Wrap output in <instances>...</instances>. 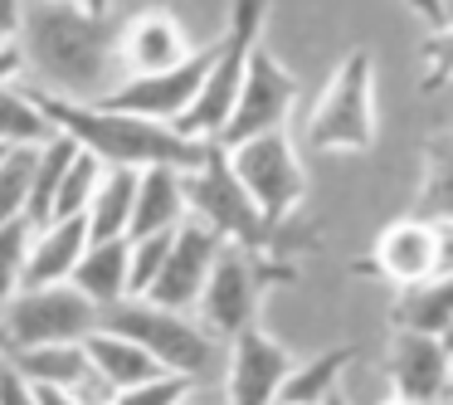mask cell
<instances>
[{
    "instance_id": "cell-26",
    "label": "cell",
    "mask_w": 453,
    "mask_h": 405,
    "mask_svg": "<svg viewBox=\"0 0 453 405\" xmlns=\"http://www.w3.org/2000/svg\"><path fill=\"white\" fill-rule=\"evenodd\" d=\"M79 142L73 137H54L50 147H40V171H35V200H30V225L35 230H44L54 220V196H59V186H64V176H69V167L79 161Z\"/></svg>"
},
{
    "instance_id": "cell-43",
    "label": "cell",
    "mask_w": 453,
    "mask_h": 405,
    "mask_svg": "<svg viewBox=\"0 0 453 405\" xmlns=\"http://www.w3.org/2000/svg\"><path fill=\"white\" fill-rule=\"evenodd\" d=\"M449 405H453V386H449Z\"/></svg>"
},
{
    "instance_id": "cell-33",
    "label": "cell",
    "mask_w": 453,
    "mask_h": 405,
    "mask_svg": "<svg viewBox=\"0 0 453 405\" xmlns=\"http://www.w3.org/2000/svg\"><path fill=\"white\" fill-rule=\"evenodd\" d=\"M0 405H40V401H35V386L20 376V366H15V362L0 366Z\"/></svg>"
},
{
    "instance_id": "cell-6",
    "label": "cell",
    "mask_w": 453,
    "mask_h": 405,
    "mask_svg": "<svg viewBox=\"0 0 453 405\" xmlns=\"http://www.w3.org/2000/svg\"><path fill=\"white\" fill-rule=\"evenodd\" d=\"M103 327V313L79 293L73 284L59 288H25L5 313H0V352L5 362L40 347H69V342H88Z\"/></svg>"
},
{
    "instance_id": "cell-31",
    "label": "cell",
    "mask_w": 453,
    "mask_h": 405,
    "mask_svg": "<svg viewBox=\"0 0 453 405\" xmlns=\"http://www.w3.org/2000/svg\"><path fill=\"white\" fill-rule=\"evenodd\" d=\"M190 391H196V376L161 371V376H151V381L132 386V391H118L112 405H190Z\"/></svg>"
},
{
    "instance_id": "cell-1",
    "label": "cell",
    "mask_w": 453,
    "mask_h": 405,
    "mask_svg": "<svg viewBox=\"0 0 453 405\" xmlns=\"http://www.w3.org/2000/svg\"><path fill=\"white\" fill-rule=\"evenodd\" d=\"M25 83L69 103H103L122 83V50L108 15L73 0H25L20 35Z\"/></svg>"
},
{
    "instance_id": "cell-40",
    "label": "cell",
    "mask_w": 453,
    "mask_h": 405,
    "mask_svg": "<svg viewBox=\"0 0 453 405\" xmlns=\"http://www.w3.org/2000/svg\"><path fill=\"white\" fill-rule=\"evenodd\" d=\"M380 405H414V401H404V395H385Z\"/></svg>"
},
{
    "instance_id": "cell-36",
    "label": "cell",
    "mask_w": 453,
    "mask_h": 405,
    "mask_svg": "<svg viewBox=\"0 0 453 405\" xmlns=\"http://www.w3.org/2000/svg\"><path fill=\"white\" fill-rule=\"evenodd\" d=\"M35 401H40V405H83V395L79 391H64V386H35Z\"/></svg>"
},
{
    "instance_id": "cell-28",
    "label": "cell",
    "mask_w": 453,
    "mask_h": 405,
    "mask_svg": "<svg viewBox=\"0 0 453 405\" xmlns=\"http://www.w3.org/2000/svg\"><path fill=\"white\" fill-rule=\"evenodd\" d=\"M103 171H108V167H103L98 157L79 152V161L69 167L59 196H54V220H88L93 196H98V186H103ZM54 220H50V225H54Z\"/></svg>"
},
{
    "instance_id": "cell-46",
    "label": "cell",
    "mask_w": 453,
    "mask_h": 405,
    "mask_svg": "<svg viewBox=\"0 0 453 405\" xmlns=\"http://www.w3.org/2000/svg\"><path fill=\"white\" fill-rule=\"evenodd\" d=\"M0 366H5V352H0Z\"/></svg>"
},
{
    "instance_id": "cell-37",
    "label": "cell",
    "mask_w": 453,
    "mask_h": 405,
    "mask_svg": "<svg viewBox=\"0 0 453 405\" xmlns=\"http://www.w3.org/2000/svg\"><path fill=\"white\" fill-rule=\"evenodd\" d=\"M20 15H25V0H0V35L5 40L20 35Z\"/></svg>"
},
{
    "instance_id": "cell-25",
    "label": "cell",
    "mask_w": 453,
    "mask_h": 405,
    "mask_svg": "<svg viewBox=\"0 0 453 405\" xmlns=\"http://www.w3.org/2000/svg\"><path fill=\"white\" fill-rule=\"evenodd\" d=\"M88 356L93 366H98V376L112 386V391H132V386L151 381V376H161V366L151 362V352H142L132 337L112 332V327H98V332L88 337Z\"/></svg>"
},
{
    "instance_id": "cell-34",
    "label": "cell",
    "mask_w": 453,
    "mask_h": 405,
    "mask_svg": "<svg viewBox=\"0 0 453 405\" xmlns=\"http://www.w3.org/2000/svg\"><path fill=\"white\" fill-rule=\"evenodd\" d=\"M5 83H25V54H20V44H0V89Z\"/></svg>"
},
{
    "instance_id": "cell-3",
    "label": "cell",
    "mask_w": 453,
    "mask_h": 405,
    "mask_svg": "<svg viewBox=\"0 0 453 405\" xmlns=\"http://www.w3.org/2000/svg\"><path fill=\"white\" fill-rule=\"evenodd\" d=\"M380 137V113H375V50L356 44L336 74L326 79L312 118H307V147L336 152V157H371Z\"/></svg>"
},
{
    "instance_id": "cell-15",
    "label": "cell",
    "mask_w": 453,
    "mask_h": 405,
    "mask_svg": "<svg viewBox=\"0 0 453 405\" xmlns=\"http://www.w3.org/2000/svg\"><path fill=\"white\" fill-rule=\"evenodd\" d=\"M293 352L264 327H249L244 337L229 342V381L225 395L229 405H278L288 371H293Z\"/></svg>"
},
{
    "instance_id": "cell-45",
    "label": "cell",
    "mask_w": 453,
    "mask_h": 405,
    "mask_svg": "<svg viewBox=\"0 0 453 405\" xmlns=\"http://www.w3.org/2000/svg\"><path fill=\"white\" fill-rule=\"evenodd\" d=\"M0 44H11V40H5V35H0Z\"/></svg>"
},
{
    "instance_id": "cell-24",
    "label": "cell",
    "mask_w": 453,
    "mask_h": 405,
    "mask_svg": "<svg viewBox=\"0 0 453 405\" xmlns=\"http://www.w3.org/2000/svg\"><path fill=\"white\" fill-rule=\"evenodd\" d=\"M59 137L50 122V113L40 108V93L30 83H5L0 89V147L20 152V147H50Z\"/></svg>"
},
{
    "instance_id": "cell-21",
    "label": "cell",
    "mask_w": 453,
    "mask_h": 405,
    "mask_svg": "<svg viewBox=\"0 0 453 405\" xmlns=\"http://www.w3.org/2000/svg\"><path fill=\"white\" fill-rule=\"evenodd\" d=\"M137 191H142V171H132V167H108V171H103V186H98L93 210H88L93 245H108V239H132Z\"/></svg>"
},
{
    "instance_id": "cell-22",
    "label": "cell",
    "mask_w": 453,
    "mask_h": 405,
    "mask_svg": "<svg viewBox=\"0 0 453 405\" xmlns=\"http://www.w3.org/2000/svg\"><path fill=\"white\" fill-rule=\"evenodd\" d=\"M419 152H424V176H419V191H414L410 215L449 225L453 220V128L429 132Z\"/></svg>"
},
{
    "instance_id": "cell-10",
    "label": "cell",
    "mask_w": 453,
    "mask_h": 405,
    "mask_svg": "<svg viewBox=\"0 0 453 405\" xmlns=\"http://www.w3.org/2000/svg\"><path fill=\"white\" fill-rule=\"evenodd\" d=\"M293 108H297V74L288 69L273 50H258L219 142H225V147H239V142L268 137V132H288Z\"/></svg>"
},
{
    "instance_id": "cell-44",
    "label": "cell",
    "mask_w": 453,
    "mask_h": 405,
    "mask_svg": "<svg viewBox=\"0 0 453 405\" xmlns=\"http://www.w3.org/2000/svg\"><path fill=\"white\" fill-rule=\"evenodd\" d=\"M73 5H88V0H73Z\"/></svg>"
},
{
    "instance_id": "cell-2",
    "label": "cell",
    "mask_w": 453,
    "mask_h": 405,
    "mask_svg": "<svg viewBox=\"0 0 453 405\" xmlns=\"http://www.w3.org/2000/svg\"><path fill=\"white\" fill-rule=\"evenodd\" d=\"M40 108L50 113L54 132L73 137L103 167L196 171L210 157V142H196L171 122H151V118H137V113H118V108H103V103H69V98H54V93H40Z\"/></svg>"
},
{
    "instance_id": "cell-7",
    "label": "cell",
    "mask_w": 453,
    "mask_h": 405,
    "mask_svg": "<svg viewBox=\"0 0 453 405\" xmlns=\"http://www.w3.org/2000/svg\"><path fill=\"white\" fill-rule=\"evenodd\" d=\"M186 191H190V220L210 225L225 245H244V249H273L283 230H273L264 220V210L254 206V196L244 191V181L229 167V152L219 142H210V157L196 171H186Z\"/></svg>"
},
{
    "instance_id": "cell-13",
    "label": "cell",
    "mask_w": 453,
    "mask_h": 405,
    "mask_svg": "<svg viewBox=\"0 0 453 405\" xmlns=\"http://www.w3.org/2000/svg\"><path fill=\"white\" fill-rule=\"evenodd\" d=\"M385 381H390V395H404L414 405H443L449 401V386H453V356L443 347V337L390 332Z\"/></svg>"
},
{
    "instance_id": "cell-29",
    "label": "cell",
    "mask_w": 453,
    "mask_h": 405,
    "mask_svg": "<svg viewBox=\"0 0 453 405\" xmlns=\"http://www.w3.org/2000/svg\"><path fill=\"white\" fill-rule=\"evenodd\" d=\"M30 239L35 225L30 220H15V225H0V313L25 293V264H30Z\"/></svg>"
},
{
    "instance_id": "cell-32",
    "label": "cell",
    "mask_w": 453,
    "mask_h": 405,
    "mask_svg": "<svg viewBox=\"0 0 453 405\" xmlns=\"http://www.w3.org/2000/svg\"><path fill=\"white\" fill-rule=\"evenodd\" d=\"M419 64H424V79H419L424 93L449 89V83H453V25L434 30L429 40L419 44Z\"/></svg>"
},
{
    "instance_id": "cell-4",
    "label": "cell",
    "mask_w": 453,
    "mask_h": 405,
    "mask_svg": "<svg viewBox=\"0 0 453 405\" xmlns=\"http://www.w3.org/2000/svg\"><path fill=\"white\" fill-rule=\"evenodd\" d=\"M264 25H268V0H229L225 35L215 40V59H210L205 89H200L196 108L186 113L180 132L196 142H219L229 128V113L239 103V89L249 79V64L264 50Z\"/></svg>"
},
{
    "instance_id": "cell-18",
    "label": "cell",
    "mask_w": 453,
    "mask_h": 405,
    "mask_svg": "<svg viewBox=\"0 0 453 405\" xmlns=\"http://www.w3.org/2000/svg\"><path fill=\"white\" fill-rule=\"evenodd\" d=\"M186 225H190L186 171H171V167H151V171H142L132 239H147V235H176V230H186Z\"/></svg>"
},
{
    "instance_id": "cell-35",
    "label": "cell",
    "mask_w": 453,
    "mask_h": 405,
    "mask_svg": "<svg viewBox=\"0 0 453 405\" xmlns=\"http://www.w3.org/2000/svg\"><path fill=\"white\" fill-rule=\"evenodd\" d=\"M443 5H449V0H404V11H414L424 25H434V30L449 25V20H443Z\"/></svg>"
},
{
    "instance_id": "cell-39",
    "label": "cell",
    "mask_w": 453,
    "mask_h": 405,
    "mask_svg": "<svg viewBox=\"0 0 453 405\" xmlns=\"http://www.w3.org/2000/svg\"><path fill=\"white\" fill-rule=\"evenodd\" d=\"M88 11H93V15H108V11H112V0H88Z\"/></svg>"
},
{
    "instance_id": "cell-30",
    "label": "cell",
    "mask_w": 453,
    "mask_h": 405,
    "mask_svg": "<svg viewBox=\"0 0 453 405\" xmlns=\"http://www.w3.org/2000/svg\"><path fill=\"white\" fill-rule=\"evenodd\" d=\"M176 235H180V230H176ZM176 235L132 239V298H151V288H157L161 269H166V259H171V245H176Z\"/></svg>"
},
{
    "instance_id": "cell-9",
    "label": "cell",
    "mask_w": 453,
    "mask_h": 405,
    "mask_svg": "<svg viewBox=\"0 0 453 405\" xmlns=\"http://www.w3.org/2000/svg\"><path fill=\"white\" fill-rule=\"evenodd\" d=\"M225 152L234 176L244 181L254 206L264 210V220L273 230H283L307 196V167H303V152L293 147V132H268V137L239 142V147H225Z\"/></svg>"
},
{
    "instance_id": "cell-27",
    "label": "cell",
    "mask_w": 453,
    "mask_h": 405,
    "mask_svg": "<svg viewBox=\"0 0 453 405\" xmlns=\"http://www.w3.org/2000/svg\"><path fill=\"white\" fill-rule=\"evenodd\" d=\"M35 171H40V147H20V152H5L0 157V225L30 220Z\"/></svg>"
},
{
    "instance_id": "cell-38",
    "label": "cell",
    "mask_w": 453,
    "mask_h": 405,
    "mask_svg": "<svg viewBox=\"0 0 453 405\" xmlns=\"http://www.w3.org/2000/svg\"><path fill=\"white\" fill-rule=\"evenodd\" d=\"M439 274H453V220L439 225Z\"/></svg>"
},
{
    "instance_id": "cell-23",
    "label": "cell",
    "mask_w": 453,
    "mask_h": 405,
    "mask_svg": "<svg viewBox=\"0 0 453 405\" xmlns=\"http://www.w3.org/2000/svg\"><path fill=\"white\" fill-rule=\"evenodd\" d=\"M351 362H356L351 347H326V352L297 362L288 371L283 391H278V405H326L332 395H342V376Z\"/></svg>"
},
{
    "instance_id": "cell-8",
    "label": "cell",
    "mask_w": 453,
    "mask_h": 405,
    "mask_svg": "<svg viewBox=\"0 0 453 405\" xmlns=\"http://www.w3.org/2000/svg\"><path fill=\"white\" fill-rule=\"evenodd\" d=\"M103 327L132 337L142 352H151L161 371L176 376H200L210 366V352H215V337L205 332L196 313H176V308H161L151 298H127V303L108 308Z\"/></svg>"
},
{
    "instance_id": "cell-17",
    "label": "cell",
    "mask_w": 453,
    "mask_h": 405,
    "mask_svg": "<svg viewBox=\"0 0 453 405\" xmlns=\"http://www.w3.org/2000/svg\"><path fill=\"white\" fill-rule=\"evenodd\" d=\"M88 245H93L88 220H54V225L35 230V239H30V264H25V288H59V284H73V274H79Z\"/></svg>"
},
{
    "instance_id": "cell-12",
    "label": "cell",
    "mask_w": 453,
    "mask_h": 405,
    "mask_svg": "<svg viewBox=\"0 0 453 405\" xmlns=\"http://www.w3.org/2000/svg\"><path fill=\"white\" fill-rule=\"evenodd\" d=\"M118 50H122V79H147V74H171L180 64L196 59V44H190L180 15L161 11H137L132 20H122L118 30Z\"/></svg>"
},
{
    "instance_id": "cell-5",
    "label": "cell",
    "mask_w": 453,
    "mask_h": 405,
    "mask_svg": "<svg viewBox=\"0 0 453 405\" xmlns=\"http://www.w3.org/2000/svg\"><path fill=\"white\" fill-rule=\"evenodd\" d=\"M293 278V264L273 254V249H244V245H229L215 264V278H210L205 298H200L196 317L205 323L210 337H244L249 327H258V303L273 284Z\"/></svg>"
},
{
    "instance_id": "cell-11",
    "label": "cell",
    "mask_w": 453,
    "mask_h": 405,
    "mask_svg": "<svg viewBox=\"0 0 453 405\" xmlns=\"http://www.w3.org/2000/svg\"><path fill=\"white\" fill-rule=\"evenodd\" d=\"M210 59H215V44L196 54L190 64L171 74H147V79H122L118 89L103 98V108H118V113H137V118H151V122H171L180 128L186 113L196 108L200 89H205V74H210Z\"/></svg>"
},
{
    "instance_id": "cell-20",
    "label": "cell",
    "mask_w": 453,
    "mask_h": 405,
    "mask_svg": "<svg viewBox=\"0 0 453 405\" xmlns=\"http://www.w3.org/2000/svg\"><path fill=\"white\" fill-rule=\"evenodd\" d=\"M453 327V274H434L424 284H410L390 303V332L449 337Z\"/></svg>"
},
{
    "instance_id": "cell-42",
    "label": "cell",
    "mask_w": 453,
    "mask_h": 405,
    "mask_svg": "<svg viewBox=\"0 0 453 405\" xmlns=\"http://www.w3.org/2000/svg\"><path fill=\"white\" fill-rule=\"evenodd\" d=\"M326 405H346V395H332V401H326Z\"/></svg>"
},
{
    "instance_id": "cell-41",
    "label": "cell",
    "mask_w": 453,
    "mask_h": 405,
    "mask_svg": "<svg viewBox=\"0 0 453 405\" xmlns=\"http://www.w3.org/2000/svg\"><path fill=\"white\" fill-rule=\"evenodd\" d=\"M443 347H449V356H453V327H449V337H443Z\"/></svg>"
},
{
    "instance_id": "cell-47",
    "label": "cell",
    "mask_w": 453,
    "mask_h": 405,
    "mask_svg": "<svg viewBox=\"0 0 453 405\" xmlns=\"http://www.w3.org/2000/svg\"><path fill=\"white\" fill-rule=\"evenodd\" d=\"M0 157H5V147H0Z\"/></svg>"
},
{
    "instance_id": "cell-19",
    "label": "cell",
    "mask_w": 453,
    "mask_h": 405,
    "mask_svg": "<svg viewBox=\"0 0 453 405\" xmlns=\"http://www.w3.org/2000/svg\"><path fill=\"white\" fill-rule=\"evenodd\" d=\"M73 288L88 298L98 313L127 303L132 298V239H108V245H88L79 274H73Z\"/></svg>"
},
{
    "instance_id": "cell-14",
    "label": "cell",
    "mask_w": 453,
    "mask_h": 405,
    "mask_svg": "<svg viewBox=\"0 0 453 405\" xmlns=\"http://www.w3.org/2000/svg\"><path fill=\"white\" fill-rule=\"evenodd\" d=\"M225 249L229 245L215 235V230L200 225V220H190V225L176 235V245H171V259H166V269H161L157 288H151V303L176 308V313H196Z\"/></svg>"
},
{
    "instance_id": "cell-16",
    "label": "cell",
    "mask_w": 453,
    "mask_h": 405,
    "mask_svg": "<svg viewBox=\"0 0 453 405\" xmlns=\"http://www.w3.org/2000/svg\"><path fill=\"white\" fill-rule=\"evenodd\" d=\"M371 274L390 278L395 288L424 284V278L439 274V225L419 215H400L380 230L371 254Z\"/></svg>"
}]
</instances>
